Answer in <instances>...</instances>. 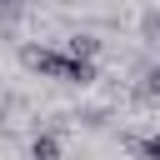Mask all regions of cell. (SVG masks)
I'll list each match as a JSON object with an SVG mask.
<instances>
[{"mask_svg":"<svg viewBox=\"0 0 160 160\" xmlns=\"http://www.w3.org/2000/svg\"><path fill=\"white\" fill-rule=\"evenodd\" d=\"M135 95H140L145 105H160V60L140 70V85H135Z\"/></svg>","mask_w":160,"mask_h":160,"instance_id":"obj_3","label":"cell"},{"mask_svg":"<svg viewBox=\"0 0 160 160\" xmlns=\"http://www.w3.org/2000/svg\"><path fill=\"white\" fill-rule=\"evenodd\" d=\"M20 10H25V0H0V20H15Z\"/></svg>","mask_w":160,"mask_h":160,"instance_id":"obj_7","label":"cell"},{"mask_svg":"<svg viewBox=\"0 0 160 160\" xmlns=\"http://www.w3.org/2000/svg\"><path fill=\"white\" fill-rule=\"evenodd\" d=\"M130 150L145 155V160H160V135H150V140H130Z\"/></svg>","mask_w":160,"mask_h":160,"instance_id":"obj_6","label":"cell"},{"mask_svg":"<svg viewBox=\"0 0 160 160\" xmlns=\"http://www.w3.org/2000/svg\"><path fill=\"white\" fill-rule=\"evenodd\" d=\"M65 50H70V55H80V60H95V55H100V40H95V35H70V40H65Z\"/></svg>","mask_w":160,"mask_h":160,"instance_id":"obj_4","label":"cell"},{"mask_svg":"<svg viewBox=\"0 0 160 160\" xmlns=\"http://www.w3.org/2000/svg\"><path fill=\"white\" fill-rule=\"evenodd\" d=\"M20 60H25V70H35L40 80H65V85H90V80H95V60H80V55H70L65 45H60V50H55V45H25Z\"/></svg>","mask_w":160,"mask_h":160,"instance_id":"obj_1","label":"cell"},{"mask_svg":"<svg viewBox=\"0 0 160 160\" xmlns=\"http://www.w3.org/2000/svg\"><path fill=\"white\" fill-rule=\"evenodd\" d=\"M140 40L145 45H160V10H145L140 15Z\"/></svg>","mask_w":160,"mask_h":160,"instance_id":"obj_5","label":"cell"},{"mask_svg":"<svg viewBox=\"0 0 160 160\" xmlns=\"http://www.w3.org/2000/svg\"><path fill=\"white\" fill-rule=\"evenodd\" d=\"M30 160H60V135H55V130H35Z\"/></svg>","mask_w":160,"mask_h":160,"instance_id":"obj_2","label":"cell"}]
</instances>
